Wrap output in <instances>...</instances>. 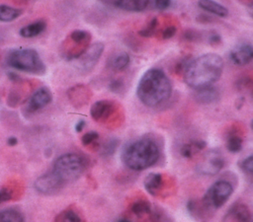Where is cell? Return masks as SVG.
Returning a JSON list of instances; mask_svg holds the SVG:
<instances>
[{
  "mask_svg": "<svg viewBox=\"0 0 253 222\" xmlns=\"http://www.w3.org/2000/svg\"><path fill=\"white\" fill-rule=\"evenodd\" d=\"M220 41V37L217 34H211L209 37V42L211 44H215L218 43Z\"/></svg>",
  "mask_w": 253,
  "mask_h": 222,
  "instance_id": "836d02e7",
  "label": "cell"
},
{
  "mask_svg": "<svg viewBox=\"0 0 253 222\" xmlns=\"http://www.w3.org/2000/svg\"><path fill=\"white\" fill-rule=\"evenodd\" d=\"M250 126H251V129L253 130V120L251 121V124H250Z\"/></svg>",
  "mask_w": 253,
  "mask_h": 222,
  "instance_id": "ab89813d",
  "label": "cell"
},
{
  "mask_svg": "<svg viewBox=\"0 0 253 222\" xmlns=\"http://www.w3.org/2000/svg\"><path fill=\"white\" fill-rule=\"evenodd\" d=\"M232 191L233 187L229 182L219 180L209 187L202 199V203L209 211L218 209L227 201Z\"/></svg>",
  "mask_w": 253,
  "mask_h": 222,
  "instance_id": "8992f818",
  "label": "cell"
},
{
  "mask_svg": "<svg viewBox=\"0 0 253 222\" xmlns=\"http://www.w3.org/2000/svg\"><path fill=\"white\" fill-rule=\"evenodd\" d=\"M248 14H249L250 17L253 19V3L248 7Z\"/></svg>",
  "mask_w": 253,
  "mask_h": 222,
  "instance_id": "74e56055",
  "label": "cell"
},
{
  "mask_svg": "<svg viewBox=\"0 0 253 222\" xmlns=\"http://www.w3.org/2000/svg\"><path fill=\"white\" fill-rule=\"evenodd\" d=\"M129 63V55L126 52H121L117 54L111 60V67L114 70H124Z\"/></svg>",
  "mask_w": 253,
  "mask_h": 222,
  "instance_id": "603a6c76",
  "label": "cell"
},
{
  "mask_svg": "<svg viewBox=\"0 0 253 222\" xmlns=\"http://www.w3.org/2000/svg\"><path fill=\"white\" fill-rule=\"evenodd\" d=\"M175 34H176V28L173 27V26H170V27H167V28L163 31L162 37H163V38L168 39V38H171L172 37H174Z\"/></svg>",
  "mask_w": 253,
  "mask_h": 222,
  "instance_id": "1f68e13d",
  "label": "cell"
},
{
  "mask_svg": "<svg viewBox=\"0 0 253 222\" xmlns=\"http://www.w3.org/2000/svg\"><path fill=\"white\" fill-rule=\"evenodd\" d=\"M85 166L86 162L82 156L76 153H66L56 158L52 172L65 185L79 179L85 170Z\"/></svg>",
  "mask_w": 253,
  "mask_h": 222,
  "instance_id": "5b68a950",
  "label": "cell"
},
{
  "mask_svg": "<svg viewBox=\"0 0 253 222\" xmlns=\"http://www.w3.org/2000/svg\"><path fill=\"white\" fill-rule=\"evenodd\" d=\"M116 222H131L128 218H126V217H122L120 219H118Z\"/></svg>",
  "mask_w": 253,
  "mask_h": 222,
  "instance_id": "f35d334b",
  "label": "cell"
},
{
  "mask_svg": "<svg viewBox=\"0 0 253 222\" xmlns=\"http://www.w3.org/2000/svg\"><path fill=\"white\" fill-rule=\"evenodd\" d=\"M61 222H81V218L76 211L67 209L62 213Z\"/></svg>",
  "mask_w": 253,
  "mask_h": 222,
  "instance_id": "484cf974",
  "label": "cell"
},
{
  "mask_svg": "<svg viewBox=\"0 0 253 222\" xmlns=\"http://www.w3.org/2000/svg\"><path fill=\"white\" fill-rule=\"evenodd\" d=\"M240 168L247 174L253 175V155L243 159L240 163Z\"/></svg>",
  "mask_w": 253,
  "mask_h": 222,
  "instance_id": "83f0119b",
  "label": "cell"
},
{
  "mask_svg": "<svg viewBox=\"0 0 253 222\" xmlns=\"http://www.w3.org/2000/svg\"><path fill=\"white\" fill-rule=\"evenodd\" d=\"M98 138H99V134L96 131H88L82 136L81 142L83 145L87 146V145H90L91 143H93L94 141H96Z\"/></svg>",
  "mask_w": 253,
  "mask_h": 222,
  "instance_id": "f1b7e54d",
  "label": "cell"
},
{
  "mask_svg": "<svg viewBox=\"0 0 253 222\" xmlns=\"http://www.w3.org/2000/svg\"><path fill=\"white\" fill-rule=\"evenodd\" d=\"M159 155L160 151L154 140L140 138L124 148L122 160L128 169L142 171L153 166L159 159Z\"/></svg>",
  "mask_w": 253,
  "mask_h": 222,
  "instance_id": "3957f363",
  "label": "cell"
},
{
  "mask_svg": "<svg viewBox=\"0 0 253 222\" xmlns=\"http://www.w3.org/2000/svg\"><path fill=\"white\" fill-rule=\"evenodd\" d=\"M222 222H251L249 208L242 202H235L224 214Z\"/></svg>",
  "mask_w": 253,
  "mask_h": 222,
  "instance_id": "8fae6325",
  "label": "cell"
},
{
  "mask_svg": "<svg viewBox=\"0 0 253 222\" xmlns=\"http://www.w3.org/2000/svg\"><path fill=\"white\" fill-rule=\"evenodd\" d=\"M17 142H18V140H17V138H16V137H14V136H11V137H9V138L7 139V144H8V145H10V146H14V145H16V144H17Z\"/></svg>",
  "mask_w": 253,
  "mask_h": 222,
  "instance_id": "8d00e7d4",
  "label": "cell"
},
{
  "mask_svg": "<svg viewBox=\"0 0 253 222\" xmlns=\"http://www.w3.org/2000/svg\"><path fill=\"white\" fill-rule=\"evenodd\" d=\"M172 86L167 75L158 68L147 70L140 78L136 95L139 101L147 107H156L169 99Z\"/></svg>",
  "mask_w": 253,
  "mask_h": 222,
  "instance_id": "7a4b0ae2",
  "label": "cell"
},
{
  "mask_svg": "<svg viewBox=\"0 0 253 222\" xmlns=\"http://www.w3.org/2000/svg\"><path fill=\"white\" fill-rule=\"evenodd\" d=\"M24 215L15 208H6L0 211V222H24Z\"/></svg>",
  "mask_w": 253,
  "mask_h": 222,
  "instance_id": "7402d4cb",
  "label": "cell"
},
{
  "mask_svg": "<svg viewBox=\"0 0 253 222\" xmlns=\"http://www.w3.org/2000/svg\"><path fill=\"white\" fill-rule=\"evenodd\" d=\"M52 100V94L46 87H41L31 96L28 102V110L31 112L37 111L47 106Z\"/></svg>",
  "mask_w": 253,
  "mask_h": 222,
  "instance_id": "7c38bea8",
  "label": "cell"
},
{
  "mask_svg": "<svg viewBox=\"0 0 253 222\" xmlns=\"http://www.w3.org/2000/svg\"><path fill=\"white\" fill-rule=\"evenodd\" d=\"M104 51V43L97 41L87 46L81 55L76 58L77 66L83 70L92 69Z\"/></svg>",
  "mask_w": 253,
  "mask_h": 222,
  "instance_id": "9c48e42d",
  "label": "cell"
},
{
  "mask_svg": "<svg viewBox=\"0 0 253 222\" xmlns=\"http://www.w3.org/2000/svg\"><path fill=\"white\" fill-rule=\"evenodd\" d=\"M206 147V142L203 140H194L184 144L181 148V155L185 158H192L195 154L202 151Z\"/></svg>",
  "mask_w": 253,
  "mask_h": 222,
  "instance_id": "ffe728a7",
  "label": "cell"
},
{
  "mask_svg": "<svg viewBox=\"0 0 253 222\" xmlns=\"http://www.w3.org/2000/svg\"><path fill=\"white\" fill-rule=\"evenodd\" d=\"M114 4L126 11L140 12L146 9L149 0H116Z\"/></svg>",
  "mask_w": 253,
  "mask_h": 222,
  "instance_id": "ac0fdd59",
  "label": "cell"
},
{
  "mask_svg": "<svg viewBox=\"0 0 253 222\" xmlns=\"http://www.w3.org/2000/svg\"><path fill=\"white\" fill-rule=\"evenodd\" d=\"M121 87H122V83H121L120 80H115V81H113V82L110 84V88H111V90L114 91V92H117L118 90H120Z\"/></svg>",
  "mask_w": 253,
  "mask_h": 222,
  "instance_id": "e575fe53",
  "label": "cell"
},
{
  "mask_svg": "<svg viewBox=\"0 0 253 222\" xmlns=\"http://www.w3.org/2000/svg\"><path fill=\"white\" fill-rule=\"evenodd\" d=\"M64 185L62 181L51 171L39 177L34 184L35 189L42 194H53Z\"/></svg>",
  "mask_w": 253,
  "mask_h": 222,
  "instance_id": "ba28073f",
  "label": "cell"
},
{
  "mask_svg": "<svg viewBox=\"0 0 253 222\" xmlns=\"http://www.w3.org/2000/svg\"><path fill=\"white\" fill-rule=\"evenodd\" d=\"M242 137H240L236 133H232L227 137L226 148L231 153H237L242 149Z\"/></svg>",
  "mask_w": 253,
  "mask_h": 222,
  "instance_id": "cb8c5ba5",
  "label": "cell"
},
{
  "mask_svg": "<svg viewBox=\"0 0 253 222\" xmlns=\"http://www.w3.org/2000/svg\"><path fill=\"white\" fill-rule=\"evenodd\" d=\"M230 60L239 66L246 65L253 60V45L247 42L236 44L229 52Z\"/></svg>",
  "mask_w": 253,
  "mask_h": 222,
  "instance_id": "30bf717a",
  "label": "cell"
},
{
  "mask_svg": "<svg viewBox=\"0 0 253 222\" xmlns=\"http://www.w3.org/2000/svg\"><path fill=\"white\" fill-rule=\"evenodd\" d=\"M156 26H157V19L156 18H153L148 24L146 27H144L142 30L139 31V35L144 37H150L154 34V31L156 29Z\"/></svg>",
  "mask_w": 253,
  "mask_h": 222,
  "instance_id": "4316f807",
  "label": "cell"
},
{
  "mask_svg": "<svg viewBox=\"0 0 253 222\" xmlns=\"http://www.w3.org/2000/svg\"><path fill=\"white\" fill-rule=\"evenodd\" d=\"M222 70L221 56L216 53H206L191 59L183 72L184 81L195 90L209 87L220 78Z\"/></svg>",
  "mask_w": 253,
  "mask_h": 222,
  "instance_id": "6da1fadb",
  "label": "cell"
},
{
  "mask_svg": "<svg viewBox=\"0 0 253 222\" xmlns=\"http://www.w3.org/2000/svg\"><path fill=\"white\" fill-rule=\"evenodd\" d=\"M46 29V23L43 20H37L19 30V35L25 38H32L43 33Z\"/></svg>",
  "mask_w": 253,
  "mask_h": 222,
  "instance_id": "5bb4252c",
  "label": "cell"
},
{
  "mask_svg": "<svg viewBox=\"0 0 253 222\" xmlns=\"http://www.w3.org/2000/svg\"><path fill=\"white\" fill-rule=\"evenodd\" d=\"M84 126H85V120H83V119L78 120V121L76 122V124H75V130H76V132H81V131L83 130Z\"/></svg>",
  "mask_w": 253,
  "mask_h": 222,
  "instance_id": "d590c367",
  "label": "cell"
},
{
  "mask_svg": "<svg viewBox=\"0 0 253 222\" xmlns=\"http://www.w3.org/2000/svg\"><path fill=\"white\" fill-rule=\"evenodd\" d=\"M113 111V104L107 100L97 101L90 109V114L96 121L105 120Z\"/></svg>",
  "mask_w": 253,
  "mask_h": 222,
  "instance_id": "4fadbf2b",
  "label": "cell"
},
{
  "mask_svg": "<svg viewBox=\"0 0 253 222\" xmlns=\"http://www.w3.org/2000/svg\"><path fill=\"white\" fill-rule=\"evenodd\" d=\"M116 147H117V141H116V140H110V141L104 146L103 153H104V154H107V155L113 154V152L116 150Z\"/></svg>",
  "mask_w": 253,
  "mask_h": 222,
  "instance_id": "4dcf8cb0",
  "label": "cell"
},
{
  "mask_svg": "<svg viewBox=\"0 0 253 222\" xmlns=\"http://www.w3.org/2000/svg\"><path fill=\"white\" fill-rule=\"evenodd\" d=\"M198 4L205 11L211 13L217 17L223 18L228 15L227 8L214 0H199Z\"/></svg>",
  "mask_w": 253,
  "mask_h": 222,
  "instance_id": "2e32d148",
  "label": "cell"
},
{
  "mask_svg": "<svg viewBox=\"0 0 253 222\" xmlns=\"http://www.w3.org/2000/svg\"><path fill=\"white\" fill-rule=\"evenodd\" d=\"M171 0H154L155 7L159 10H165L169 7Z\"/></svg>",
  "mask_w": 253,
  "mask_h": 222,
  "instance_id": "d6a6232c",
  "label": "cell"
},
{
  "mask_svg": "<svg viewBox=\"0 0 253 222\" xmlns=\"http://www.w3.org/2000/svg\"><path fill=\"white\" fill-rule=\"evenodd\" d=\"M23 14V10L5 4L0 5V22L9 23L18 19Z\"/></svg>",
  "mask_w": 253,
  "mask_h": 222,
  "instance_id": "d6986e66",
  "label": "cell"
},
{
  "mask_svg": "<svg viewBox=\"0 0 253 222\" xmlns=\"http://www.w3.org/2000/svg\"><path fill=\"white\" fill-rule=\"evenodd\" d=\"M162 185L163 176L158 173H151L144 180V187L152 195H156L160 191Z\"/></svg>",
  "mask_w": 253,
  "mask_h": 222,
  "instance_id": "e0dca14e",
  "label": "cell"
},
{
  "mask_svg": "<svg viewBox=\"0 0 253 222\" xmlns=\"http://www.w3.org/2000/svg\"><path fill=\"white\" fill-rule=\"evenodd\" d=\"M13 192L9 187H3L0 189V203L6 202L12 198Z\"/></svg>",
  "mask_w": 253,
  "mask_h": 222,
  "instance_id": "f546056e",
  "label": "cell"
},
{
  "mask_svg": "<svg viewBox=\"0 0 253 222\" xmlns=\"http://www.w3.org/2000/svg\"><path fill=\"white\" fill-rule=\"evenodd\" d=\"M69 37L73 42L82 44V43H87L90 40L91 35L87 31H84V30H74L70 34Z\"/></svg>",
  "mask_w": 253,
  "mask_h": 222,
  "instance_id": "d4e9b609",
  "label": "cell"
},
{
  "mask_svg": "<svg viewBox=\"0 0 253 222\" xmlns=\"http://www.w3.org/2000/svg\"><path fill=\"white\" fill-rule=\"evenodd\" d=\"M218 98H219L218 91L212 86L198 89L196 90V93H195V99L201 104H206V105L212 104L216 102Z\"/></svg>",
  "mask_w": 253,
  "mask_h": 222,
  "instance_id": "9a60e30c",
  "label": "cell"
},
{
  "mask_svg": "<svg viewBox=\"0 0 253 222\" xmlns=\"http://www.w3.org/2000/svg\"><path fill=\"white\" fill-rule=\"evenodd\" d=\"M224 158L219 151L211 150L208 152L197 165V172L204 176H214L224 166Z\"/></svg>",
  "mask_w": 253,
  "mask_h": 222,
  "instance_id": "52a82bcc",
  "label": "cell"
},
{
  "mask_svg": "<svg viewBox=\"0 0 253 222\" xmlns=\"http://www.w3.org/2000/svg\"><path fill=\"white\" fill-rule=\"evenodd\" d=\"M5 61L9 67L29 74L43 75L46 72L44 62L34 48H12L7 52Z\"/></svg>",
  "mask_w": 253,
  "mask_h": 222,
  "instance_id": "277c9868",
  "label": "cell"
},
{
  "mask_svg": "<svg viewBox=\"0 0 253 222\" xmlns=\"http://www.w3.org/2000/svg\"><path fill=\"white\" fill-rule=\"evenodd\" d=\"M131 211L137 217H150L152 215V207L146 200H136L131 205Z\"/></svg>",
  "mask_w": 253,
  "mask_h": 222,
  "instance_id": "44dd1931",
  "label": "cell"
}]
</instances>
